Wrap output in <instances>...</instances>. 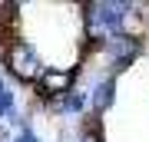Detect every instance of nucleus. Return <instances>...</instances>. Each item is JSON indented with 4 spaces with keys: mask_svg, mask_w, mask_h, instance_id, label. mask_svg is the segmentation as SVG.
Segmentation results:
<instances>
[{
    "mask_svg": "<svg viewBox=\"0 0 149 142\" xmlns=\"http://www.w3.org/2000/svg\"><path fill=\"white\" fill-rule=\"evenodd\" d=\"M56 106H60V109H66V112H80V109H83V93H76V89L66 93Z\"/></svg>",
    "mask_w": 149,
    "mask_h": 142,
    "instance_id": "nucleus-5",
    "label": "nucleus"
},
{
    "mask_svg": "<svg viewBox=\"0 0 149 142\" xmlns=\"http://www.w3.org/2000/svg\"><path fill=\"white\" fill-rule=\"evenodd\" d=\"M106 53L113 56V66H116V69H126L139 53H143V40H139V37H129V33H116V37H109Z\"/></svg>",
    "mask_w": 149,
    "mask_h": 142,
    "instance_id": "nucleus-3",
    "label": "nucleus"
},
{
    "mask_svg": "<svg viewBox=\"0 0 149 142\" xmlns=\"http://www.w3.org/2000/svg\"><path fill=\"white\" fill-rule=\"evenodd\" d=\"M13 142H37V136H33V132H30V129H23V132H20V136H17Z\"/></svg>",
    "mask_w": 149,
    "mask_h": 142,
    "instance_id": "nucleus-8",
    "label": "nucleus"
},
{
    "mask_svg": "<svg viewBox=\"0 0 149 142\" xmlns=\"http://www.w3.org/2000/svg\"><path fill=\"white\" fill-rule=\"evenodd\" d=\"M73 76H76V69H47V73L40 76V83H37V89L43 99H63L66 93H73Z\"/></svg>",
    "mask_w": 149,
    "mask_h": 142,
    "instance_id": "nucleus-2",
    "label": "nucleus"
},
{
    "mask_svg": "<svg viewBox=\"0 0 149 142\" xmlns=\"http://www.w3.org/2000/svg\"><path fill=\"white\" fill-rule=\"evenodd\" d=\"M80 142H103V136H100V126H86V132H83V136H80Z\"/></svg>",
    "mask_w": 149,
    "mask_h": 142,
    "instance_id": "nucleus-7",
    "label": "nucleus"
},
{
    "mask_svg": "<svg viewBox=\"0 0 149 142\" xmlns=\"http://www.w3.org/2000/svg\"><path fill=\"white\" fill-rule=\"evenodd\" d=\"M10 106H13V96L3 89V83H0V116H7V112H10Z\"/></svg>",
    "mask_w": 149,
    "mask_h": 142,
    "instance_id": "nucleus-6",
    "label": "nucleus"
},
{
    "mask_svg": "<svg viewBox=\"0 0 149 142\" xmlns=\"http://www.w3.org/2000/svg\"><path fill=\"white\" fill-rule=\"evenodd\" d=\"M7 69L17 76V79H23V83H40V76L47 73L40 63V53L30 46L27 40H13L10 46H7Z\"/></svg>",
    "mask_w": 149,
    "mask_h": 142,
    "instance_id": "nucleus-1",
    "label": "nucleus"
},
{
    "mask_svg": "<svg viewBox=\"0 0 149 142\" xmlns=\"http://www.w3.org/2000/svg\"><path fill=\"white\" fill-rule=\"evenodd\" d=\"M113 89H116V83H113V79H103V83L100 86H96V96H93V106H96V109H106V106L113 103Z\"/></svg>",
    "mask_w": 149,
    "mask_h": 142,
    "instance_id": "nucleus-4",
    "label": "nucleus"
}]
</instances>
